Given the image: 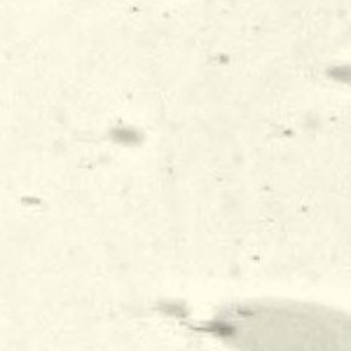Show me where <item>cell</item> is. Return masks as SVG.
<instances>
[{
  "mask_svg": "<svg viewBox=\"0 0 351 351\" xmlns=\"http://www.w3.org/2000/svg\"><path fill=\"white\" fill-rule=\"evenodd\" d=\"M348 77H350V80H351V72H350V74H348Z\"/></svg>",
  "mask_w": 351,
  "mask_h": 351,
  "instance_id": "1",
  "label": "cell"
}]
</instances>
